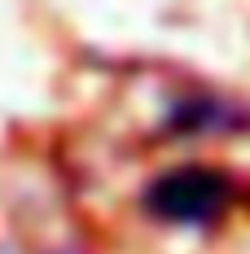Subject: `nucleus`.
<instances>
[{"mask_svg": "<svg viewBox=\"0 0 250 254\" xmlns=\"http://www.w3.org/2000/svg\"><path fill=\"white\" fill-rule=\"evenodd\" d=\"M246 202V180L233 167L180 158L158 167L136 189V210L158 228L171 232H211L228 224Z\"/></svg>", "mask_w": 250, "mask_h": 254, "instance_id": "1", "label": "nucleus"}, {"mask_svg": "<svg viewBox=\"0 0 250 254\" xmlns=\"http://www.w3.org/2000/svg\"><path fill=\"white\" fill-rule=\"evenodd\" d=\"M49 254H88L83 246H75V241H62V246H53Z\"/></svg>", "mask_w": 250, "mask_h": 254, "instance_id": "3", "label": "nucleus"}, {"mask_svg": "<svg viewBox=\"0 0 250 254\" xmlns=\"http://www.w3.org/2000/svg\"><path fill=\"white\" fill-rule=\"evenodd\" d=\"M158 136L167 145H220L250 136V101L211 83H180L163 97Z\"/></svg>", "mask_w": 250, "mask_h": 254, "instance_id": "2", "label": "nucleus"}]
</instances>
